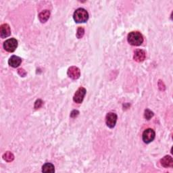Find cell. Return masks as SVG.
Returning a JSON list of instances; mask_svg holds the SVG:
<instances>
[{
  "label": "cell",
  "mask_w": 173,
  "mask_h": 173,
  "mask_svg": "<svg viewBox=\"0 0 173 173\" xmlns=\"http://www.w3.org/2000/svg\"><path fill=\"white\" fill-rule=\"evenodd\" d=\"M127 39H128V42L134 46H139L143 42V35L137 31H133L130 33L128 35Z\"/></svg>",
  "instance_id": "obj_1"
},
{
  "label": "cell",
  "mask_w": 173,
  "mask_h": 173,
  "mask_svg": "<svg viewBox=\"0 0 173 173\" xmlns=\"http://www.w3.org/2000/svg\"><path fill=\"white\" fill-rule=\"evenodd\" d=\"M145 52L142 49H137L136 50L134 54V60L136 62H143L145 59Z\"/></svg>",
  "instance_id": "obj_10"
},
{
  "label": "cell",
  "mask_w": 173,
  "mask_h": 173,
  "mask_svg": "<svg viewBox=\"0 0 173 173\" xmlns=\"http://www.w3.org/2000/svg\"><path fill=\"white\" fill-rule=\"evenodd\" d=\"M68 76L70 77V79L76 80L78 79L81 76V71L80 69L76 66H71L68 68L67 72Z\"/></svg>",
  "instance_id": "obj_7"
},
{
  "label": "cell",
  "mask_w": 173,
  "mask_h": 173,
  "mask_svg": "<svg viewBox=\"0 0 173 173\" xmlns=\"http://www.w3.org/2000/svg\"><path fill=\"white\" fill-rule=\"evenodd\" d=\"M11 34V30L10 26L8 24H3L0 27V35L2 38H6L9 37Z\"/></svg>",
  "instance_id": "obj_8"
},
{
  "label": "cell",
  "mask_w": 173,
  "mask_h": 173,
  "mask_svg": "<svg viewBox=\"0 0 173 173\" xmlns=\"http://www.w3.org/2000/svg\"><path fill=\"white\" fill-rule=\"evenodd\" d=\"M3 158L5 161L8 162H10L14 160V156L13 153H11L10 152H7L3 155Z\"/></svg>",
  "instance_id": "obj_14"
},
{
  "label": "cell",
  "mask_w": 173,
  "mask_h": 173,
  "mask_svg": "<svg viewBox=\"0 0 173 173\" xmlns=\"http://www.w3.org/2000/svg\"><path fill=\"white\" fill-rule=\"evenodd\" d=\"M43 101H42V99H37V101H36L35 102V109H38V108H41V107H42V106L43 105Z\"/></svg>",
  "instance_id": "obj_17"
},
{
  "label": "cell",
  "mask_w": 173,
  "mask_h": 173,
  "mask_svg": "<svg viewBox=\"0 0 173 173\" xmlns=\"http://www.w3.org/2000/svg\"><path fill=\"white\" fill-rule=\"evenodd\" d=\"M42 171L43 172H54L55 168L54 166L51 163H46L42 167Z\"/></svg>",
  "instance_id": "obj_13"
},
{
  "label": "cell",
  "mask_w": 173,
  "mask_h": 173,
  "mask_svg": "<svg viewBox=\"0 0 173 173\" xmlns=\"http://www.w3.org/2000/svg\"><path fill=\"white\" fill-rule=\"evenodd\" d=\"M22 62V59L16 56H12L8 60L9 65L13 68H16L20 65Z\"/></svg>",
  "instance_id": "obj_9"
},
{
  "label": "cell",
  "mask_w": 173,
  "mask_h": 173,
  "mask_svg": "<svg viewBox=\"0 0 173 173\" xmlns=\"http://www.w3.org/2000/svg\"><path fill=\"white\" fill-rule=\"evenodd\" d=\"M79 112L78 110H73L70 113V117L71 118H75L79 115Z\"/></svg>",
  "instance_id": "obj_18"
},
{
  "label": "cell",
  "mask_w": 173,
  "mask_h": 173,
  "mask_svg": "<svg viewBox=\"0 0 173 173\" xmlns=\"http://www.w3.org/2000/svg\"><path fill=\"white\" fill-rule=\"evenodd\" d=\"M155 136H156V133L152 129H148L145 130L143 133V141L145 143H149L153 142L155 139Z\"/></svg>",
  "instance_id": "obj_4"
},
{
  "label": "cell",
  "mask_w": 173,
  "mask_h": 173,
  "mask_svg": "<svg viewBox=\"0 0 173 173\" xmlns=\"http://www.w3.org/2000/svg\"><path fill=\"white\" fill-rule=\"evenodd\" d=\"M49 16L50 12L49 10H44L39 14V19L42 23H44V22L47 21V20L49 19Z\"/></svg>",
  "instance_id": "obj_12"
},
{
  "label": "cell",
  "mask_w": 173,
  "mask_h": 173,
  "mask_svg": "<svg viewBox=\"0 0 173 173\" xmlns=\"http://www.w3.org/2000/svg\"><path fill=\"white\" fill-rule=\"evenodd\" d=\"M144 116L147 120H149L150 118H152L153 116V112L149 110V109H147V110H145Z\"/></svg>",
  "instance_id": "obj_16"
},
{
  "label": "cell",
  "mask_w": 173,
  "mask_h": 173,
  "mask_svg": "<svg viewBox=\"0 0 173 173\" xmlns=\"http://www.w3.org/2000/svg\"><path fill=\"white\" fill-rule=\"evenodd\" d=\"M73 19L77 23H83L88 20L89 14L85 9L79 8L75 12Z\"/></svg>",
  "instance_id": "obj_2"
},
{
  "label": "cell",
  "mask_w": 173,
  "mask_h": 173,
  "mask_svg": "<svg viewBox=\"0 0 173 173\" xmlns=\"http://www.w3.org/2000/svg\"><path fill=\"white\" fill-rule=\"evenodd\" d=\"M18 47V41L16 39H9L3 43V48L8 52H14Z\"/></svg>",
  "instance_id": "obj_3"
},
{
  "label": "cell",
  "mask_w": 173,
  "mask_h": 173,
  "mask_svg": "<svg viewBox=\"0 0 173 173\" xmlns=\"http://www.w3.org/2000/svg\"><path fill=\"white\" fill-rule=\"evenodd\" d=\"M85 34V29L83 27H79L78 29H77V33H76V37L77 38L81 39L83 37Z\"/></svg>",
  "instance_id": "obj_15"
},
{
  "label": "cell",
  "mask_w": 173,
  "mask_h": 173,
  "mask_svg": "<svg viewBox=\"0 0 173 173\" xmlns=\"http://www.w3.org/2000/svg\"><path fill=\"white\" fill-rule=\"evenodd\" d=\"M86 94V89L84 87H80L76 91L73 100L74 102L77 103H81L83 101V99Z\"/></svg>",
  "instance_id": "obj_6"
},
{
  "label": "cell",
  "mask_w": 173,
  "mask_h": 173,
  "mask_svg": "<svg viewBox=\"0 0 173 173\" xmlns=\"http://www.w3.org/2000/svg\"><path fill=\"white\" fill-rule=\"evenodd\" d=\"M117 121L116 114L110 112L108 113L106 117V123L109 128L112 129L115 126Z\"/></svg>",
  "instance_id": "obj_5"
},
{
  "label": "cell",
  "mask_w": 173,
  "mask_h": 173,
  "mask_svg": "<svg viewBox=\"0 0 173 173\" xmlns=\"http://www.w3.org/2000/svg\"><path fill=\"white\" fill-rule=\"evenodd\" d=\"M161 165L165 168H169L173 166V160L171 156H166L160 160Z\"/></svg>",
  "instance_id": "obj_11"
}]
</instances>
